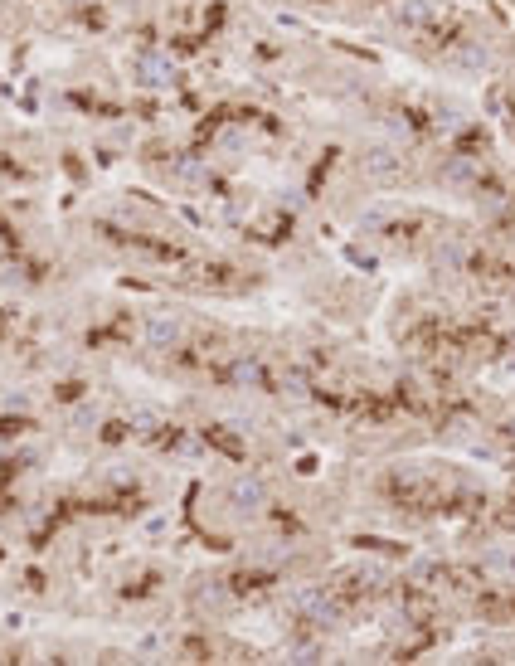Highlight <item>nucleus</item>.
Segmentation results:
<instances>
[{"label": "nucleus", "mask_w": 515, "mask_h": 666, "mask_svg": "<svg viewBox=\"0 0 515 666\" xmlns=\"http://www.w3.org/2000/svg\"><path fill=\"white\" fill-rule=\"evenodd\" d=\"M151 341H156V345L175 341V326H170V321H156V326H151Z\"/></svg>", "instance_id": "obj_1"}, {"label": "nucleus", "mask_w": 515, "mask_h": 666, "mask_svg": "<svg viewBox=\"0 0 515 666\" xmlns=\"http://www.w3.org/2000/svg\"><path fill=\"white\" fill-rule=\"evenodd\" d=\"M233 496H238V506H253V501H258V496H263V492H258L253 482H243V487H238Z\"/></svg>", "instance_id": "obj_2"}]
</instances>
